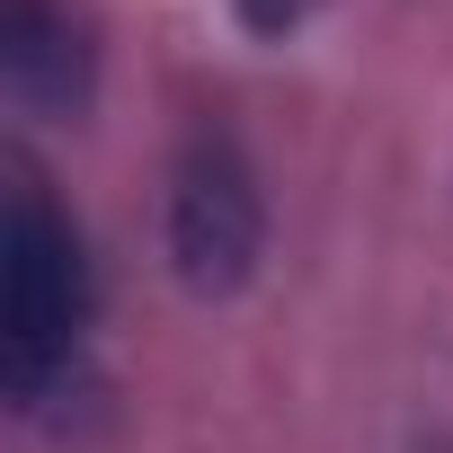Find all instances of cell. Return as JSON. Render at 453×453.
<instances>
[{"instance_id": "obj_1", "label": "cell", "mask_w": 453, "mask_h": 453, "mask_svg": "<svg viewBox=\"0 0 453 453\" xmlns=\"http://www.w3.org/2000/svg\"><path fill=\"white\" fill-rule=\"evenodd\" d=\"M98 391V258L81 213L19 169L0 204V400L27 426H72Z\"/></svg>"}, {"instance_id": "obj_2", "label": "cell", "mask_w": 453, "mask_h": 453, "mask_svg": "<svg viewBox=\"0 0 453 453\" xmlns=\"http://www.w3.org/2000/svg\"><path fill=\"white\" fill-rule=\"evenodd\" d=\"M267 169L232 116H187L160 178V250L196 303H232L267 267Z\"/></svg>"}, {"instance_id": "obj_3", "label": "cell", "mask_w": 453, "mask_h": 453, "mask_svg": "<svg viewBox=\"0 0 453 453\" xmlns=\"http://www.w3.org/2000/svg\"><path fill=\"white\" fill-rule=\"evenodd\" d=\"M0 89L27 125H81L98 107V19L81 0H0Z\"/></svg>"}, {"instance_id": "obj_4", "label": "cell", "mask_w": 453, "mask_h": 453, "mask_svg": "<svg viewBox=\"0 0 453 453\" xmlns=\"http://www.w3.org/2000/svg\"><path fill=\"white\" fill-rule=\"evenodd\" d=\"M232 19L250 45H294L311 19H320V0H232Z\"/></svg>"}]
</instances>
